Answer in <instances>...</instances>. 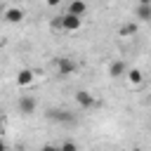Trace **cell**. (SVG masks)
Here are the masks:
<instances>
[{
	"label": "cell",
	"instance_id": "9a60e30c",
	"mask_svg": "<svg viewBox=\"0 0 151 151\" xmlns=\"http://www.w3.org/2000/svg\"><path fill=\"white\" fill-rule=\"evenodd\" d=\"M139 5H151V0H139Z\"/></svg>",
	"mask_w": 151,
	"mask_h": 151
},
{
	"label": "cell",
	"instance_id": "7a4b0ae2",
	"mask_svg": "<svg viewBox=\"0 0 151 151\" xmlns=\"http://www.w3.org/2000/svg\"><path fill=\"white\" fill-rule=\"evenodd\" d=\"M54 71H57V76L66 78V76H71V73L78 71V64H76L73 59H68V57H57V61H54Z\"/></svg>",
	"mask_w": 151,
	"mask_h": 151
},
{
	"label": "cell",
	"instance_id": "30bf717a",
	"mask_svg": "<svg viewBox=\"0 0 151 151\" xmlns=\"http://www.w3.org/2000/svg\"><path fill=\"white\" fill-rule=\"evenodd\" d=\"M125 71H127V68H125V64H123V61H113V64L109 66V73H111L113 78H123V76H125Z\"/></svg>",
	"mask_w": 151,
	"mask_h": 151
},
{
	"label": "cell",
	"instance_id": "277c9868",
	"mask_svg": "<svg viewBox=\"0 0 151 151\" xmlns=\"http://www.w3.org/2000/svg\"><path fill=\"white\" fill-rule=\"evenodd\" d=\"M24 17H26V14H24L21 7H7V9L2 12V19H5L7 24H21Z\"/></svg>",
	"mask_w": 151,
	"mask_h": 151
},
{
	"label": "cell",
	"instance_id": "ba28073f",
	"mask_svg": "<svg viewBox=\"0 0 151 151\" xmlns=\"http://www.w3.org/2000/svg\"><path fill=\"white\" fill-rule=\"evenodd\" d=\"M66 12H68V14H76V17H83V14L87 12V5H85V0H71Z\"/></svg>",
	"mask_w": 151,
	"mask_h": 151
},
{
	"label": "cell",
	"instance_id": "5b68a950",
	"mask_svg": "<svg viewBox=\"0 0 151 151\" xmlns=\"http://www.w3.org/2000/svg\"><path fill=\"white\" fill-rule=\"evenodd\" d=\"M33 83H35V71H31V68H19L17 71V85L19 87H28Z\"/></svg>",
	"mask_w": 151,
	"mask_h": 151
},
{
	"label": "cell",
	"instance_id": "4fadbf2b",
	"mask_svg": "<svg viewBox=\"0 0 151 151\" xmlns=\"http://www.w3.org/2000/svg\"><path fill=\"white\" fill-rule=\"evenodd\" d=\"M59 149H64V151H76V149H78V144H76V142H64Z\"/></svg>",
	"mask_w": 151,
	"mask_h": 151
},
{
	"label": "cell",
	"instance_id": "5bb4252c",
	"mask_svg": "<svg viewBox=\"0 0 151 151\" xmlns=\"http://www.w3.org/2000/svg\"><path fill=\"white\" fill-rule=\"evenodd\" d=\"M45 2H47V5H50V7H57V5H59V2H61V0H45Z\"/></svg>",
	"mask_w": 151,
	"mask_h": 151
},
{
	"label": "cell",
	"instance_id": "8992f818",
	"mask_svg": "<svg viewBox=\"0 0 151 151\" xmlns=\"http://www.w3.org/2000/svg\"><path fill=\"white\" fill-rule=\"evenodd\" d=\"M35 104H38V101H35L33 97L24 94V97H19V104H17V106H19V113H21V116H31V113L35 111Z\"/></svg>",
	"mask_w": 151,
	"mask_h": 151
},
{
	"label": "cell",
	"instance_id": "2e32d148",
	"mask_svg": "<svg viewBox=\"0 0 151 151\" xmlns=\"http://www.w3.org/2000/svg\"><path fill=\"white\" fill-rule=\"evenodd\" d=\"M0 45H2V40H0Z\"/></svg>",
	"mask_w": 151,
	"mask_h": 151
},
{
	"label": "cell",
	"instance_id": "52a82bcc",
	"mask_svg": "<svg viewBox=\"0 0 151 151\" xmlns=\"http://www.w3.org/2000/svg\"><path fill=\"white\" fill-rule=\"evenodd\" d=\"M125 80H127L130 87H139L144 83V73L139 68H130V71H125Z\"/></svg>",
	"mask_w": 151,
	"mask_h": 151
},
{
	"label": "cell",
	"instance_id": "6da1fadb",
	"mask_svg": "<svg viewBox=\"0 0 151 151\" xmlns=\"http://www.w3.org/2000/svg\"><path fill=\"white\" fill-rule=\"evenodd\" d=\"M52 26L54 28H61V31H66V33H76L80 26H83V17H76V14H61V17H57L54 21H52Z\"/></svg>",
	"mask_w": 151,
	"mask_h": 151
},
{
	"label": "cell",
	"instance_id": "8fae6325",
	"mask_svg": "<svg viewBox=\"0 0 151 151\" xmlns=\"http://www.w3.org/2000/svg\"><path fill=\"white\" fill-rule=\"evenodd\" d=\"M137 17H139V21H149L151 19V5H139Z\"/></svg>",
	"mask_w": 151,
	"mask_h": 151
},
{
	"label": "cell",
	"instance_id": "7c38bea8",
	"mask_svg": "<svg viewBox=\"0 0 151 151\" xmlns=\"http://www.w3.org/2000/svg\"><path fill=\"white\" fill-rule=\"evenodd\" d=\"M134 33H137V26H134V24H125V26L120 28V35H123V38H125V35H134Z\"/></svg>",
	"mask_w": 151,
	"mask_h": 151
},
{
	"label": "cell",
	"instance_id": "9c48e42d",
	"mask_svg": "<svg viewBox=\"0 0 151 151\" xmlns=\"http://www.w3.org/2000/svg\"><path fill=\"white\" fill-rule=\"evenodd\" d=\"M50 118H52V120H59V123H71V120H73V116H71L68 111H64V109L50 111Z\"/></svg>",
	"mask_w": 151,
	"mask_h": 151
},
{
	"label": "cell",
	"instance_id": "3957f363",
	"mask_svg": "<svg viewBox=\"0 0 151 151\" xmlns=\"http://www.w3.org/2000/svg\"><path fill=\"white\" fill-rule=\"evenodd\" d=\"M76 104H78L80 109H94V106H97V99H94V94H90L87 90H80V92H76Z\"/></svg>",
	"mask_w": 151,
	"mask_h": 151
}]
</instances>
